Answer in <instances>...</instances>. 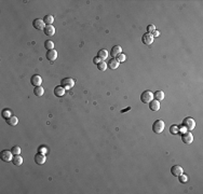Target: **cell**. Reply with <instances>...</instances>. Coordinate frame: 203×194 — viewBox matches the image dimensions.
<instances>
[{
	"mask_svg": "<svg viewBox=\"0 0 203 194\" xmlns=\"http://www.w3.org/2000/svg\"><path fill=\"white\" fill-rule=\"evenodd\" d=\"M164 122L162 120H156L154 125H152V131L155 132L156 134H161L164 131Z\"/></svg>",
	"mask_w": 203,
	"mask_h": 194,
	"instance_id": "cell-1",
	"label": "cell"
},
{
	"mask_svg": "<svg viewBox=\"0 0 203 194\" xmlns=\"http://www.w3.org/2000/svg\"><path fill=\"white\" fill-rule=\"evenodd\" d=\"M183 126H184L188 132H190V131H192V130H194V127H196V122H194V120L192 118H185L184 121H183Z\"/></svg>",
	"mask_w": 203,
	"mask_h": 194,
	"instance_id": "cell-2",
	"label": "cell"
},
{
	"mask_svg": "<svg viewBox=\"0 0 203 194\" xmlns=\"http://www.w3.org/2000/svg\"><path fill=\"white\" fill-rule=\"evenodd\" d=\"M152 99H154V93L150 92V91H145L140 95V100L144 104H149Z\"/></svg>",
	"mask_w": 203,
	"mask_h": 194,
	"instance_id": "cell-3",
	"label": "cell"
},
{
	"mask_svg": "<svg viewBox=\"0 0 203 194\" xmlns=\"http://www.w3.org/2000/svg\"><path fill=\"white\" fill-rule=\"evenodd\" d=\"M61 85H62L65 90H70V88H73V85H75V80L71 79V78H65V79L62 80Z\"/></svg>",
	"mask_w": 203,
	"mask_h": 194,
	"instance_id": "cell-4",
	"label": "cell"
},
{
	"mask_svg": "<svg viewBox=\"0 0 203 194\" xmlns=\"http://www.w3.org/2000/svg\"><path fill=\"white\" fill-rule=\"evenodd\" d=\"M0 159H1V161H3V162H7V163H8V162L12 161V159H13V153H12L11 151H8V150L1 151Z\"/></svg>",
	"mask_w": 203,
	"mask_h": 194,
	"instance_id": "cell-5",
	"label": "cell"
},
{
	"mask_svg": "<svg viewBox=\"0 0 203 194\" xmlns=\"http://www.w3.org/2000/svg\"><path fill=\"white\" fill-rule=\"evenodd\" d=\"M182 140L186 145H190L194 141V136L190 132H185L184 134L182 135Z\"/></svg>",
	"mask_w": 203,
	"mask_h": 194,
	"instance_id": "cell-6",
	"label": "cell"
},
{
	"mask_svg": "<svg viewBox=\"0 0 203 194\" xmlns=\"http://www.w3.org/2000/svg\"><path fill=\"white\" fill-rule=\"evenodd\" d=\"M34 160H35V162H36V164H38V165H42V164H44V162H45V160H47V157H45V155H44V153H41V152H38L37 154L35 155Z\"/></svg>",
	"mask_w": 203,
	"mask_h": 194,
	"instance_id": "cell-7",
	"label": "cell"
},
{
	"mask_svg": "<svg viewBox=\"0 0 203 194\" xmlns=\"http://www.w3.org/2000/svg\"><path fill=\"white\" fill-rule=\"evenodd\" d=\"M142 41H143V43L146 44V45H150V44H152L154 42V36L151 34H145L143 37H142Z\"/></svg>",
	"mask_w": 203,
	"mask_h": 194,
	"instance_id": "cell-8",
	"label": "cell"
},
{
	"mask_svg": "<svg viewBox=\"0 0 203 194\" xmlns=\"http://www.w3.org/2000/svg\"><path fill=\"white\" fill-rule=\"evenodd\" d=\"M184 173V170L183 168L179 166V165H174V166H172V168H171V174L175 176V177H178L180 175Z\"/></svg>",
	"mask_w": 203,
	"mask_h": 194,
	"instance_id": "cell-9",
	"label": "cell"
},
{
	"mask_svg": "<svg viewBox=\"0 0 203 194\" xmlns=\"http://www.w3.org/2000/svg\"><path fill=\"white\" fill-rule=\"evenodd\" d=\"M33 26H34V28L38 29V30H43L44 29V22L43 19H34V22H33Z\"/></svg>",
	"mask_w": 203,
	"mask_h": 194,
	"instance_id": "cell-10",
	"label": "cell"
},
{
	"mask_svg": "<svg viewBox=\"0 0 203 194\" xmlns=\"http://www.w3.org/2000/svg\"><path fill=\"white\" fill-rule=\"evenodd\" d=\"M56 58H57V52L54 48L53 50H49L47 52V59L49 62H55Z\"/></svg>",
	"mask_w": 203,
	"mask_h": 194,
	"instance_id": "cell-11",
	"label": "cell"
},
{
	"mask_svg": "<svg viewBox=\"0 0 203 194\" xmlns=\"http://www.w3.org/2000/svg\"><path fill=\"white\" fill-rule=\"evenodd\" d=\"M30 82H31V84L34 86H40L41 83H42V78L38 76V74H34L31 77V79H30Z\"/></svg>",
	"mask_w": 203,
	"mask_h": 194,
	"instance_id": "cell-12",
	"label": "cell"
},
{
	"mask_svg": "<svg viewBox=\"0 0 203 194\" xmlns=\"http://www.w3.org/2000/svg\"><path fill=\"white\" fill-rule=\"evenodd\" d=\"M43 31L48 37H52V36H54V34H55V28H54L52 25H47V26L44 27Z\"/></svg>",
	"mask_w": 203,
	"mask_h": 194,
	"instance_id": "cell-13",
	"label": "cell"
},
{
	"mask_svg": "<svg viewBox=\"0 0 203 194\" xmlns=\"http://www.w3.org/2000/svg\"><path fill=\"white\" fill-rule=\"evenodd\" d=\"M121 53H122V48H121L120 45H115L114 48H111V51H110V55L114 58H116L117 56Z\"/></svg>",
	"mask_w": 203,
	"mask_h": 194,
	"instance_id": "cell-14",
	"label": "cell"
},
{
	"mask_svg": "<svg viewBox=\"0 0 203 194\" xmlns=\"http://www.w3.org/2000/svg\"><path fill=\"white\" fill-rule=\"evenodd\" d=\"M149 108L151 111H158L160 109V102L158 100H156V99H152L149 102Z\"/></svg>",
	"mask_w": 203,
	"mask_h": 194,
	"instance_id": "cell-15",
	"label": "cell"
},
{
	"mask_svg": "<svg viewBox=\"0 0 203 194\" xmlns=\"http://www.w3.org/2000/svg\"><path fill=\"white\" fill-rule=\"evenodd\" d=\"M119 62L117 60L116 58H111L110 60L108 62V65H107V67L110 68V69H112V70H115V69H117V68L119 67Z\"/></svg>",
	"mask_w": 203,
	"mask_h": 194,
	"instance_id": "cell-16",
	"label": "cell"
},
{
	"mask_svg": "<svg viewBox=\"0 0 203 194\" xmlns=\"http://www.w3.org/2000/svg\"><path fill=\"white\" fill-rule=\"evenodd\" d=\"M64 94H65V88H64L62 85H59V86H56L54 88V95L56 97H62L64 96Z\"/></svg>",
	"mask_w": 203,
	"mask_h": 194,
	"instance_id": "cell-17",
	"label": "cell"
},
{
	"mask_svg": "<svg viewBox=\"0 0 203 194\" xmlns=\"http://www.w3.org/2000/svg\"><path fill=\"white\" fill-rule=\"evenodd\" d=\"M12 163L15 165V166H21L23 164V157L21 156L19 154L13 155V159H12Z\"/></svg>",
	"mask_w": 203,
	"mask_h": 194,
	"instance_id": "cell-18",
	"label": "cell"
},
{
	"mask_svg": "<svg viewBox=\"0 0 203 194\" xmlns=\"http://www.w3.org/2000/svg\"><path fill=\"white\" fill-rule=\"evenodd\" d=\"M154 98L158 102H161V100L164 99V93L162 91H157V92L154 93Z\"/></svg>",
	"mask_w": 203,
	"mask_h": 194,
	"instance_id": "cell-19",
	"label": "cell"
},
{
	"mask_svg": "<svg viewBox=\"0 0 203 194\" xmlns=\"http://www.w3.org/2000/svg\"><path fill=\"white\" fill-rule=\"evenodd\" d=\"M34 94L37 97H41L44 94V88L42 86H35Z\"/></svg>",
	"mask_w": 203,
	"mask_h": 194,
	"instance_id": "cell-20",
	"label": "cell"
},
{
	"mask_svg": "<svg viewBox=\"0 0 203 194\" xmlns=\"http://www.w3.org/2000/svg\"><path fill=\"white\" fill-rule=\"evenodd\" d=\"M7 121V123L9 124V125H11V126H15L17 123H19V120H17V118L16 116H11V118H9V119H7L5 120Z\"/></svg>",
	"mask_w": 203,
	"mask_h": 194,
	"instance_id": "cell-21",
	"label": "cell"
},
{
	"mask_svg": "<svg viewBox=\"0 0 203 194\" xmlns=\"http://www.w3.org/2000/svg\"><path fill=\"white\" fill-rule=\"evenodd\" d=\"M97 56L101 58L102 60H104V59H106L108 57V52L106 50H99L98 53H97Z\"/></svg>",
	"mask_w": 203,
	"mask_h": 194,
	"instance_id": "cell-22",
	"label": "cell"
},
{
	"mask_svg": "<svg viewBox=\"0 0 203 194\" xmlns=\"http://www.w3.org/2000/svg\"><path fill=\"white\" fill-rule=\"evenodd\" d=\"M1 116H2V118L3 119H9V118H11L12 116V111L10 110V109H3L2 110V112H1Z\"/></svg>",
	"mask_w": 203,
	"mask_h": 194,
	"instance_id": "cell-23",
	"label": "cell"
},
{
	"mask_svg": "<svg viewBox=\"0 0 203 194\" xmlns=\"http://www.w3.org/2000/svg\"><path fill=\"white\" fill-rule=\"evenodd\" d=\"M43 22L47 25H52V23L54 22V17L52 15H45L43 17Z\"/></svg>",
	"mask_w": 203,
	"mask_h": 194,
	"instance_id": "cell-24",
	"label": "cell"
},
{
	"mask_svg": "<svg viewBox=\"0 0 203 194\" xmlns=\"http://www.w3.org/2000/svg\"><path fill=\"white\" fill-rule=\"evenodd\" d=\"M44 48H47V50H53L54 48V43L53 41H51V40H47L45 42H44Z\"/></svg>",
	"mask_w": 203,
	"mask_h": 194,
	"instance_id": "cell-25",
	"label": "cell"
},
{
	"mask_svg": "<svg viewBox=\"0 0 203 194\" xmlns=\"http://www.w3.org/2000/svg\"><path fill=\"white\" fill-rule=\"evenodd\" d=\"M97 69L99 70V71H106L107 69V64L104 63V60H102L99 64H97Z\"/></svg>",
	"mask_w": 203,
	"mask_h": 194,
	"instance_id": "cell-26",
	"label": "cell"
},
{
	"mask_svg": "<svg viewBox=\"0 0 203 194\" xmlns=\"http://www.w3.org/2000/svg\"><path fill=\"white\" fill-rule=\"evenodd\" d=\"M170 132L172 133V134H174V135H176V134H178L179 132V127L177 125H172L171 127H170Z\"/></svg>",
	"mask_w": 203,
	"mask_h": 194,
	"instance_id": "cell-27",
	"label": "cell"
},
{
	"mask_svg": "<svg viewBox=\"0 0 203 194\" xmlns=\"http://www.w3.org/2000/svg\"><path fill=\"white\" fill-rule=\"evenodd\" d=\"M11 152L13 153V155L19 154V153H21V148H19V146H15V147H13V148L11 149Z\"/></svg>",
	"mask_w": 203,
	"mask_h": 194,
	"instance_id": "cell-28",
	"label": "cell"
},
{
	"mask_svg": "<svg viewBox=\"0 0 203 194\" xmlns=\"http://www.w3.org/2000/svg\"><path fill=\"white\" fill-rule=\"evenodd\" d=\"M178 179H179V181H180L182 183H186V182H187V180H188V177H187L186 175L182 174L180 176H178Z\"/></svg>",
	"mask_w": 203,
	"mask_h": 194,
	"instance_id": "cell-29",
	"label": "cell"
},
{
	"mask_svg": "<svg viewBox=\"0 0 203 194\" xmlns=\"http://www.w3.org/2000/svg\"><path fill=\"white\" fill-rule=\"evenodd\" d=\"M116 59L119 62V63H122V62H124V60H126V55H124V54H122V53L119 54V55L116 57Z\"/></svg>",
	"mask_w": 203,
	"mask_h": 194,
	"instance_id": "cell-30",
	"label": "cell"
},
{
	"mask_svg": "<svg viewBox=\"0 0 203 194\" xmlns=\"http://www.w3.org/2000/svg\"><path fill=\"white\" fill-rule=\"evenodd\" d=\"M155 30H156L155 25H148V26H147V31H148V34H150V33H154Z\"/></svg>",
	"mask_w": 203,
	"mask_h": 194,
	"instance_id": "cell-31",
	"label": "cell"
},
{
	"mask_svg": "<svg viewBox=\"0 0 203 194\" xmlns=\"http://www.w3.org/2000/svg\"><path fill=\"white\" fill-rule=\"evenodd\" d=\"M101 62H102V59H101V58H99V57H98V56H96V57H94V58H93V63H94V64H96V65H97V64H99V63H101Z\"/></svg>",
	"mask_w": 203,
	"mask_h": 194,
	"instance_id": "cell-32",
	"label": "cell"
},
{
	"mask_svg": "<svg viewBox=\"0 0 203 194\" xmlns=\"http://www.w3.org/2000/svg\"><path fill=\"white\" fill-rule=\"evenodd\" d=\"M47 151H48V149H47L45 147H43V146H42V147H39V152H41V153H45Z\"/></svg>",
	"mask_w": 203,
	"mask_h": 194,
	"instance_id": "cell-33",
	"label": "cell"
},
{
	"mask_svg": "<svg viewBox=\"0 0 203 194\" xmlns=\"http://www.w3.org/2000/svg\"><path fill=\"white\" fill-rule=\"evenodd\" d=\"M152 36H154V38H155V37H158V36H159V31L155 30V31L152 33Z\"/></svg>",
	"mask_w": 203,
	"mask_h": 194,
	"instance_id": "cell-34",
	"label": "cell"
}]
</instances>
